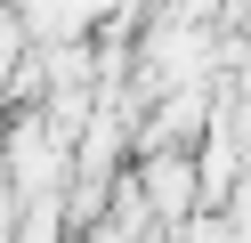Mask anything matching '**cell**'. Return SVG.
I'll list each match as a JSON object with an SVG mask.
<instances>
[{
	"label": "cell",
	"instance_id": "1",
	"mask_svg": "<svg viewBox=\"0 0 251 243\" xmlns=\"http://www.w3.org/2000/svg\"><path fill=\"white\" fill-rule=\"evenodd\" d=\"M138 194L154 203V219H162V227H178V219H195L202 178H195V162H186V154H154L146 170H138Z\"/></svg>",
	"mask_w": 251,
	"mask_h": 243
},
{
	"label": "cell",
	"instance_id": "2",
	"mask_svg": "<svg viewBox=\"0 0 251 243\" xmlns=\"http://www.w3.org/2000/svg\"><path fill=\"white\" fill-rule=\"evenodd\" d=\"M25 243H65V219H57V211H49V203H41V211H33V219H25Z\"/></svg>",
	"mask_w": 251,
	"mask_h": 243
}]
</instances>
